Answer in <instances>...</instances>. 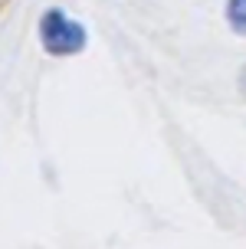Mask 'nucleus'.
<instances>
[{"label": "nucleus", "mask_w": 246, "mask_h": 249, "mask_svg": "<svg viewBox=\"0 0 246 249\" xmlns=\"http://www.w3.org/2000/svg\"><path fill=\"white\" fill-rule=\"evenodd\" d=\"M39 33H43V43H46L49 53H79L82 50V43H86V33H82V26L73 23L69 17L62 10H49L43 17V26H39Z\"/></svg>", "instance_id": "f257e3e1"}, {"label": "nucleus", "mask_w": 246, "mask_h": 249, "mask_svg": "<svg viewBox=\"0 0 246 249\" xmlns=\"http://www.w3.org/2000/svg\"><path fill=\"white\" fill-rule=\"evenodd\" d=\"M227 13H230V23H233V30L246 33V0H230Z\"/></svg>", "instance_id": "f03ea898"}, {"label": "nucleus", "mask_w": 246, "mask_h": 249, "mask_svg": "<svg viewBox=\"0 0 246 249\" xmlns=\"http://www.w3.org/2000/svg\"><path fill=\"white\" fill-rule=\"evenodd\" d=\"M243 89H246V72H243Z\"/></svg>", "instance_id": "7ed1b4c3"}]
</instances>
